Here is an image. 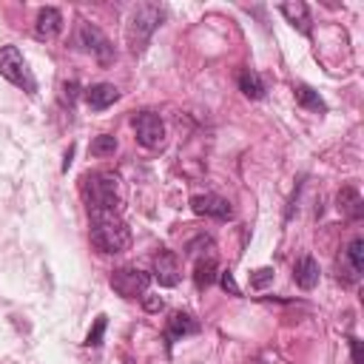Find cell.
<instances>
[{
  "label": "cell",
  "instance_id": "52a82bcc",
  "mask_svg": "<svg viewBox=\"0 0 364 364\" xmlns=\"http://www.w3.org/2000/svg\"><path fill=\"white\" fill-rule=\"evenodd\" d=\"M77 46H80L82 51H88L100 65H108V63L114 60V46H111V40H108L97 26H91V23H82V26H80V31H77Z\"/></svg>",
  "mask_w": 364,
  "mask_h": 364
},
{
  "label": "cell",
  "instance_id": "8992f818",
  "mask_svg": "<svg viewBox=\"0 0 364 364\" xmlns=\"http://www.w3.org/2000/svg\"><path fill=\"white\" fill-rule=\"evenodd\" d=\"M131 125H134L136 142H139L142 148L159 151V148L165 145V122H162L159 114H154V111H139V114H134Z\"/></svg>",
  "mask_w": 364,
  "mask_h": 364
},
{
  "label": "cell",
  "instance_id": "5bb4252c",
  "mask_svg": "<svg viewBox=\"0 0 364 364\" xmlns=\"http://www.w3.org/2000/svg\"><path fill=\"white\" fill-rule=\"evenodd\" d=\"M336 208H338V213H341L344 219H350V222L361 219V216H364V199H361L358 188H355V185H344V188L336 193Z\"/></svg>",
  "mask_w": 364,
  "mask_h": 364
},
{
  "label": "cell",
  "instance_id": "e0dca14e",
  "mask_svg": "<svg viewBox=\"0 0 364 364\" xmlns=\"http://www.w3.org/2000/svg\"><path fill=\"white\" fill-rule=\"evenodd\" d=\"M293 94H296V102L304 108V111H313V114H324L327 111V102L321 100V94L304 82H296L293 85Z\"/></svg>",
  "mask_w": 364,
  "mask_h": 364
},
{
  "label": "cell",
  "instance_id": "cb8c5ba5",
  "mask_svg": "<svg viewBox=\"0 0 364 364\" xmlns=\"http://www.w3.org/2000/svg\"><path fill=\"white\" fill-rule=\"evenodd\" d=\"M347 344H350V364H361V361H364V358H361V341H358L355 336H350Z\"/></svg>",
  "mask_w": 364,
  "mask_h": 364
},
{
  "label": "cell",
  "instance_id": "7402d4cb",
  "mask_svg": "<svg viewBox=\"0 0 364 364\" xmlns=\"http://www.w3.org/2000/svg\"><path fill=\"white\" fill-rule=\"evenodd\" d=\"M270 282H273V267H259L250 273V287H256V290L267 287Z\"/></svg>",
  "mask_w": 364,
  "mask_h": 364
},
{
  "label": "cell",
  "instance_id": "30bf717a",
  "mask_svg": "<svg viewBox=\"0 0 364 364\" xmlns=\"http://www.w3.org/2000/svg\"><path fill=\"white\" fill-rule=\"evenodd\" d=\"M151 279H156L162 287H173L179 282V259L173 250L162 247L156 256H154V270H151Z\"/></svg>",
  "mask_w": 364,
  "mask_h": 364
},
{
  "label": "cell",
  "instance_id": "4fadbf2b",
  "mask_svg": "<svg viewBox=\"0 0 364 364\" xmlns=\"http://www.w3.org/2000/svg\"><path fill=\"white\" fill-rule=\"evenodd\" d=\"M191 333H199V321H196L191 313H182V310L171 313V318H168V324H165V347H171L173 341L185 338V336H191Z\"/></svg>",
  "mask_w": 364,
  "mask_h": 364
},
{
  "label": "cell",
  "instance_id": "d6986e66",
  "mask_svg": "<svg viewBox=\"0 0 364 364\" xmlns=\"http://www.w3.org/2000/svg\"><path fill=\"white\" fill-rule=\"evenodd\" d=\"M216 276H219V264H216L213 256L196 259V264H193V284H196L199 290H208V287L216 282Z\"/></svg>",
  "mask_w": 364,
  "mask_h": 364
},
{
  "label": "cell",
  "instance_id": "ba28073f",
  "mask_svg": "<svg viewBox=\"0 0 364 364\" xmlns=\"http://www.w3.org/2000/svg\"><path fill=\"white\" fill-rule=\"evenodd\" d=\"M364 273V239L353 236L350 245L344 247V256L338 259V282L341 284H355Z\"/></svg>",
  "mask_w": 364,
  "mask_h": 364
},
{
  "label": "cell",
  "instance_id": "ffe728a7",
  "mask_svg": "<svg viewBox=\"0 0 364 364\" xmlns=\"http://www.w3.org/2000/svg\"><path fill=\"white\" fill-rule=\"evenodd\" d=\"M91 156H111L114 151H117V136H111V134H100V136H94V142H91Z\"/></svg>",
  "mask_w": 364,
  "mask_h": 364
},
{
  "label": "cell",
  "instance_id": "7a4b0ae2",
  "mask_svg": "<svg viewBox=\"0 0 364 364\" xmlns=\"http://www.w3.org/2000/svg\"><path fill=\"white\" fill-rule=\"evenodd\" d=\"M165 20V6L159 3H136L128 14V23H125V43H128V51L131 54H142L145 46L151 43L154 31L162 26Z\"/></svg>",
  "mask_w": 364,
  "mask_h": 364
},
{
  "label": "cell",
  "instance_id": "8fae6325",
  "mask_svg": "<svg viewBox=\"0 0 364 364\" xmlns=\"http://www.w3.org/2000/svg\"><path fill=\"white\" fill-rule=\"evenodd\" d=\"M63 31V11L57 6H43L34 20V37L37 40H54Z\"/></svg>",
  "mask_w": 364,
  "mask_h": 364
},
{
  "label": "cell",
  "instance_id": "484cf974",
  "mask_svg": "<svg viewBox=\"0 0 364 364\" xmlns=\"http://www.w3.org/2000/svg\"><path fill=\"white\" fill-rule=\"evenodd\" d=\"M63 91H65V100H68V105L77 100V91H80V85L71 80V82H63Z\"/></svg>",
  "mask_w": 364,
  "mask_h": 364
},
{
  "label": "cell",
  "instance_id": "9a60e30c",
  "mask_svg": "<svg viewBox=\"0 0 364 364\" xmlns=\"http://www.w3.org/2000/svg\"><path fill=\"white\" fill-rule=\"evenodd\" d=\"M318 276H321L318 262H316L310 253H304V256L296 259V264H293V282H296L301 290H313V287L318 284Z\"/></svg>",
  "mask_w": 364,
  "mask_h": 364
},
{
  "label": "cell",
  "instance_id": "7c38bea8",
  "mask_svg": "<svg viewBox=\"0 0 364 364\" xmlns=\"http://www.w3.org/2000/svg\"><path fill=\"white\" fill-rule=\"evenodd\" d=\"M82 100L91 111H105L108 105H114L119 100V88L111 85V82H94L82 91Z\"/></svg>",
  "mask_w": 364,
  "mask_h": 364
},
{
  "label": "cell",
  "instance_id": "44dd1931",
  "mask_svg": "<svg viewBox=\"0 0 364 364\" xmlns=\"http://www.w3.org/2000/svg\"><path fill=\"white\" fill-rule=\"evenodd\" d=\"M105 327H108V316H97L94 318V327L88 330V336H85V347H100L102 344V336H105Z\"/></svg>",
  "mask_w": 364,
  "mask_h": 364
},
{
  "label": "cell",
  "instance_id": "5b68a950",
  "mask_svg": "<svg viewBox=\"0 0 364 364\" xmlns=\"http://www.w3.org/2000/svg\"><path fill=\"white\" fill-rule=\"evenodd\" d=\"M108 284H111V290L119 293L122 299H142L145 290H148V284H151V276H148L145 270H139V267L125 264V267L111 270Z\"/></svg>",
  "mask_w": 364,
  "mask_h": 364
},
{
  "label": "cell",
  "instance_id": "3957f363",
  "mask_svg": "<svg viewBox=\"0 0 364 364\" xmlns=\"http://www.w3.org/2000/svg\"><path fill=\"white\" fill-rule=\"evenodd\" d=\"M91 245L100 253H122L131 245V230L119 219V213H91V230H88Z\"/></svg>",
  "mask_w": 364,
  "mask_h": 364
},
{
  "label": "cell",
  "instance_id": "603a6c76",
  "mask_svg": "<svg viewBox=\"0 0 364 364\" xmlns=\"http://www.w3.org/2000/svg\"><path fill=\"white\" fill-rule=\"evenodd\" d=\"M216 282L222 284V290H225V293H230V296H242V290H239V284H236V279H233V273H230V270H222V273L216 276Z\"/></svg>",
  "mask_w": 364,
  "mask_h": 364
},
{
  "label": "cell",
  "instance_id": "6da1fadb",
  "mask_svg": "<svg viewBox=\"0 0 364 364\" xmlns=\"http://www.w3.org/2000/svg\"><path fill=\"white\" fill-rule=\"evenodd\" d=\"M80 193L88 205V213H122L119 176L111 171H88L80 176Z\"/></svg>",
  "mask_w": 364,
  "mask_h": 364
},
{
  "label": "cell",
  "instance_id": "ac0fdd59",
  "mask_svg": "<svg viewBox=\"0 0 364 364\" xmlns=\"http://www.w3.org/2000/svg\"><path fill=\"white\" fill-rule=\"evenodd\" d=\"M236 82H239V91H242L247 100H262V97L267 94V88H264L262 77H259L253 68H242V71H239V77H236Z\"/></svg>",
  "mask_w": 364,
  "mask_h": 364
},
{
  "label": "cell",
  "instance_id": "277c9868",
  "mask_svg": "<svg viewBox=\"0 0 364 364\" xmlns=\"http://www.w3.org/2000/svg\"><path fill=\"white\" fill-rule=\"evenodd\" d=\"M0 77L9 80L11 85L23 88L26 94H37V80L17 46H0Z\"/></svg>",
  "mask_w": 364,
  "mask_h": 364
},
{
  "label": "cell",
  "instance_id": "d4e9b609",
  "mask_svg": "<svg viewBox=\"0 0 364 364\" xmlns=\"http://www.w3.org/2000/svg\"><path fill=\"white\" fill-rule=\"evenodd\" d=\"M142 307H145L148 313H159V310L165 307V301L156 299V296H142Z\"/></svg>",
  "mask_w": 364,
  "mask_h": 364
},
{
  "label": "cell",
  "instance_id": "9c48e42d",
  "mask_svg": "<svg viewBox=\"0 0 364 364\" xmlns=\"http://www.w3.org/2000/svg\"><path fill=\"white\" fill-rule=\"evenodd\" d=\"M191 210L196 216H210V219H219V222L233 219V205L219 193H196V196H191Z\"/></svg>",
  "mask_w": 364,
  "mask_h": 364
},
{
  "label": "cell",
  "instance_id": "2e32d148",
  "mask_svg": "<svg viewBox=\"0 0 364 364\" xmlns=\"http://www.w3.org/2000/svg\"><path fill=\"white\" fill-rule=\"evenodd\" d=\"M279 14H282L293 28H299L304 37H310V9H307V3H301V0L279 3Z\"/></svg>",
  "mask_w": 364,
  "mask_h": 364
}]
</instances>
